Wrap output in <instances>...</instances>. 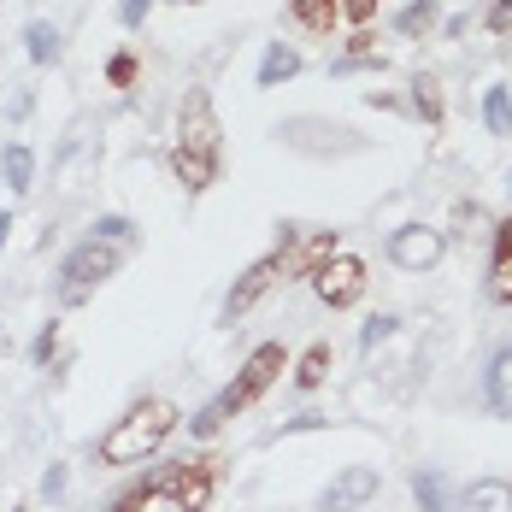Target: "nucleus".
<instances>
[{"mask_svg": "<svg viewBox=\"0 0 512 512\" xmlns=\"http://www.w3.org/2000/svg\"><path fill=\"white\" fill-rule=\"evenodd\" d=\"M312 289H318V301L324 307H354L359 295H365V259L354 254H336L330 265H318V277H312Z\"/></svg>", "mask_w": 512, "mask_h": 512, "instance_id": "obj_9", "label": "nucleus"}, {"mask_svg": "<svg viewBox=\"0 0 512 512\" xmlns=\"http://www.w3.org/2000/svg\"><path fill=\"white\" fill-rule=\"evenodd\" d=\"M289 18H295L307 36H330L336 18H342V0H289Z\"/></svg>", "mask_w": 512, "mask_h": 512, "instance_id": "obj_15", "label": "nucleus"}, {"mask_svg": "<svg viewBox=\"0 0 512 512\" xmlns=\"http://www.w3.org/2000/svg\"><path fill=\"white\" fill-rule=\"evenodd\" d=\"M89 236H101V242H112V248H130V242H136V224L112 212V218H95V230H89Z\"/></svg>", "mask_w": 512, "mask_h": 512, "instance_id": "obj_24", "label": "nucleus"}, {"mask_svg": "<svg viewBox=\"0 0 512 512\" xmlns=\"http://www.w3.org/2000/svg\"><path fill=\"white\" fill-rule=\"evenodd\" d=\"M324 377H330V342H312L307 354H301V371H295V383H301V389H318Z\"/></svg>", "mask_w": 512, "mask_h": 512, "instance_id": "obj_22", "label": "nucleus"}, {"mask_svg": "<svg viewBox=\"0 0 512 512\" xmlns=\"http://www.w3.org/2000/svg\"><path fill=\"white\" fill-rule=\"evenodd\" d=\"M283 371H289V354H283V342H259L254 354H248V365L236 371V383H230L224 395H212V401H206V407L195 412V418H189V436L212 442V436L224 430V418L248 412V407L259 401V395H265V389H271V383L283 377Z\"/></svg>", "mask_w": 512, "mask_h": 512, "instance_id": "obj_2", "label": "nucleus"}, {"mask_svg": "<svg viewBox=\"0 0 512 512\" xmlns=\"http://www.w3.org/2000/svg\"><path fill=\"white\" fill-rule=\"evenodd\" d=\"M53 354H59V324H42V336L30 342V359H36V365H48Z\"/></svg>", "mask_w": 512, "mask_h": 512, "instance_id": "obj_28", "label": "nucleus"}, {"mask_svg": "<svg viewBox=\"0 0 512 512\" xmlns=\"http://www.w3.org/2000/svg\"><path fill=\"white\" fill-rule=\"evenodd\" d=\"M171 430H177V407H171V401H159V395H148V401H136V407H130L101 436V465H142V460H154L159 448L171 442Z\"/></svg>", "mask_w": 512, "mask_h": 512, "instance_id": "obj_3", "label": "nucleus"}, {"mask_svg": "<svg viewBox=\"0 0 512 512\" xmlns=\"http://www.w3.org/2000/svg\"><path fill=\"white\" fill-rule=\"evenodd\" d=\"M336 230H283L277 236V259H283V277H318V265L336 259Z\"/></svg>", "mask_w": 512, "mask_h": 512, "instance_id": "obj_6", "label": "nucleus"}, {"mask_svg": "<svg viewBox=\"0 0 512 512\" xmlns=\"http://www.w3.org/2000/svg\"><path fill=\"white\" fill-rule=\"evenodd\" d=\"M177 6H201V0H177Z\"/></svg>", "mask_w": 512, "mask_h": 512, "instance_id": "obj_34", "label": "nucleus"}, {"mask_svg": "<svg viewBox=\"0 0 512 512\" xmlns=\"http://www.w3.org/2000/svg\"><path fill=\"white\" fill-rule=\"evenodd\" d=\"M0 171H6L12 195H30L36 189V154H30V142H6L0 148Z\"/></svg>", "mask_w": 512, "mask_h": 512, "instance_id": "obj_13", "label": "nucleus"}, {"mask_svg": "<svg viewBox=\"0 0 512 512\" xmlns=\"http://www.w3.org/2000/svg\"><path fill=\"white\" fill-rule=\"evenodd\" d=\"M430 24H436V0H412L407 12L395 18V30H401V36H424Z\"/></svg>", "mask_w": 512, "mask_h": 512, "instance_id": "obj_23", "label": "nucleus"}, {"mask_svg": "<svg viewBox=\"0 0 512 512\" xmlns=\"http://www.w3.org/2000/svg\"><path fill=\"white\" fill-rule=\"evenodd\" d=\"M465 512H512V483L501 477H477L465 489Z\"/></svg>", "mask_w": 512, "mask_h": 512, "instance_id": "obj_17", "label": "nucleus"}, {"mask_svg": "<svg viewBox=\"0 0 512 512\" xmlns=\"http://www.w3.org/2000/svg\"><path fill=\"white\" fill-rule=\"evenodd\" d=\"M24 48H30L36 65H59V30H53L48 18H30L24 24Z\"/></svg>", "mask_w": 512, "mask_h": 512, "instance_id": "obj_18", "label": "nucleus"}, {"mask_svg": "<svg viewBox=\"0 0 512 512\" xmlns=\"http://www.w3.org/2000/svg\"><path fill=\"white\" fill-rule=\"evenodd\" d=\"M118 265H124V248H112L101 236H83V242L65 254V265H59V301H65V307L89 301V289H101Z\"/></svg>", "mask_w": 512, "mask_h": 512, "instance_id": "obj_4", "label": "nucleus"}, {"mask_svg": "<svg viewBox=\"0 0 512 512\" xmlns=\"http://www.w3.org/2000/svg\"><path fill=\"white\" fill-rule=\"evenodd\" d=\"M218 477H224V460H218V454H183V460L171 465L165 495H171L177 512H206L212 495H218Z\"/></svg>", "mask_w": 512, "mask_h": 512, "instance_id": "obj_5", "label": "nucleus"}, {"mask_svg": "<svg viewBox=\"0 0 512 512\" xmlns=\"http://www.w3.org/2000/svg\"><path fill=\"white\" fill-rule=\"evenodd\" d=\"M165 483H171V465H154V471H142L130 489H118V495L106 501V512H148V501H154Z\"/></svg>", "mask_w": 512, "mask_h": 512, "instance_id": "obj_12", "label": "nucleus"}, {"mask_svg": "<svg viewBox=\"0 0 512 512\" xmlns=\"http://www.w3.org/2000/svg\"><path fill=\"white\" fill-rule=\"evenodd\" d=\"M106 77H112L118 89H130V83H136V53H112V59H106Z\"/></svg>", "mask_w": 512, "mask_h": 512, "instance_id": "obj_26", "label": "nucleus"}, {"mask_svg": "<svg viewBox=\"0 0 512 512\" xmlns=\"http://www.w3.org/2000/svg\"><path fill=\"white\" fill-rule=\"evenodd\" d=\"M218 154H224V130L206 89H189L177 101V136H171V171L189 195H206L218 183Z\"/></svg>", "mask_w": 512, "mask_h": 512, "instance_id": "obj_1", "label": "nucleus"}, {"mask_svg": "<svg viewBox=\"0 0 512 512\" xmlns=\"http://www.w3.org/2000/svg\"><path fill=\"white\" fill-rule=\"evenodd\" d=\"M489 301L495 307H512V218L495 224V259H489Z\"/></svg>", "mask_w": 512, "mask_h": 512, "instance_id": "obj_11", "label": "nucleus"}, {"mask_svg": "<svg viewBox=\"0 0 512 512\" xmlns=\"http://www.w3.org/2000/svg\"><path fill=\"white\" fill-rule=\"evenodd\" d=\"M42 495H48V501H53V495H65V471H59V465L42 477Z\"/></svg>", "mask_w": 512, "mask_h": 512, "instance_id": "obj_31", "label": "nucleus"}, {"mask_svg": "<svg viewBox=\"0 0 512 512\" xmlns=\"http://www.w3.org/2000/svg\"><path fill=\"white\" fill-rule=\"evenodd\" d=\"M412 501H418V512H454V507H448V489H442V477H436V471H412Z\"/></svg>", "mask_w": 512, "mask_h": 512, "instance_id": "obj_20", "label": "nucleus"}, {"mask_svg": "<svg viewBox=\"0 0 512 512\" xmlns=\"http://www.w3.org/2000/svg\"><path fill=\"white\" fill-rule=\"evenodd\" d=\"M148 12H154V0H118V24H124V30H142Z\"/></svg>", "mask_w": 512, "mask_h": 512, "instance_id": "obj_27", "label": "nucleus"}, {"mask_svg": "<svg viewBox=\"0 0 512 512\" xmlns=\"http://www.w3.org/2000/svg\"><path fill=\"white\" fill-rule=\"evenodd\" d=\"M395 330H401V318H389V312H383V318H371V324L359 330V348H365V354H377V342H389Z\"/></svg>", "mask_w": 512, "mask_h": 512, "instance_id": "obj_25", "label": "nucleus"}, {"mask_svg": "<svg viewBox=\"0 0 512 512\" xmlns=\"http://www.w3.org/2000/svg\"><path fill=\"white\" fill-rule=\"evenodd\" d=\"M483 395H489V412H495V418H512V348H501V354L489 359Z\"/></svg>", "mask_w": 512, "mask_h": 512, "instance_id": "obj_14", "label": "nucleus"}, {"mask_svg": "<svg viewBox=\"0 0 512 512\" xmlns=\"http://www.w3.org/2000/svg\"><path fill=\"white\" fill-rule=\"evenodd\" d=\"M277 283H283V259H277V254L254 259V265L230 283V295H224V312H218V318H224V324H236V318H242V312H254Z\"/></svg>", "mask_w": 512, "mask_h": 512, "instance_id": "obj_7", "label": "nucleus"}, {"mask_svg": "<svg viewBox=\"0 0 512 512\" xmlns=\"http://www.w3.org/2000/svg\"><path fill=\"white\" fill-rule=\"evenodd\" d=\"M365 501H377V471H371V465H348V471L330 477V489L318 495V512H359Z\"/></svg>", "mask_w": 512, "mask_h": 512, "instance_id": "obj_10", "label": "nucleus"}, {"mask_svg": "<svg viewBox=\"0 0 512 512\" xmlns=\"http://www.w3.org/2000/svg\"><path fill=\"white\" fill-rule=\"evenodd\" d=\"M483 24H489V30H495V36H507V30H512V0H495V6H489V18H483Z\"/></svg>", "mask_w": 512, "mask_h": 512, "instance_id": "obj_30", "label": "nucleus"}, {"mask_svg": "<svg viewBox=\"0 0 512 512\" xmlns=\"http://www.w3.org/2000/svg\"><path fill=\"white\" fill-rule=\"evenodd\" d=\"M301 71V53L289 48V42H271L265 59H259V89H277V83H289Z\"/></svg>", "mask_w": 512, "mask_h": 512, "instance_id": "obj_16", "label": "nucleus"}, {"mask_svg": "<svg viewBox=\"0 0 512 512\" xmlns=\"http://www.w3.org/2000/svg\"><path fill=\"white\" fill-rule=\"evenodd\" d=\"M6 236H12V212H0V248H6Z\"/></svg>", "mask_w": 512, "mask_h": 512, "instance_id": "obj_32", "label": "nucleus"}, {"mask_svg": "<svg viewBox=\"0 0 512 512\" xmlns=\"http://www.w3.org/2000/svg\"><path fill=\"white\" fill-rule=\"evenodd\" d=\"M412 112L424 118V124H442V89H436V77H412Z\"/></svg>", "mask_w": 512, "mask_h": 512, "instance_id": "obj_21", "label": "nucleus"}, {"mask_svg": "<svg viewBox=\"0 0 512 512\" xmlns=\"http://www.w3.org/2000/svg\"><path fill=\"white\" fill-rule=\"evenodd\" d=\"M483 124H489V136H512V89L507 83H495L483 95Z\"/></svg>", "mask_w": 512, "mask_h": 512, "instance_id": "obj_19", "label": "nucleus"}, {"mask_svg": "<svg viewBox=\"0 0 512 512\" xmlns=\"http://www.w3.org/2000/svg\"><path fill=\"white\" fill-rule=\"evenodd\" d=\"M377 6H383V0H342V18H354L359 30H365V24H371V12H377Z\"/></svg>", "mask_w": 512, "mask_h": 512, "instance_id": "obj_29", "label": "nucleus"}, {"mask_svg": "<svg viewBox=\"0 0 512 512\" xmlns=\"http://www.w3.org/2000/svg\"><path fill=\"white\" fill-rule=\"evenodd\" d=\"M0 354H6V330H0Z\"/></svg>", "mask_w": 512, "mask_h": 512, "instance_id": "obj_33", "label": "nucleus"}, {"mask_svg": "<svg viewBox=\"0 0 512 512\" xmlns=\"http://www.w3.org/2000/svg\"><path fill=\"white\" fill-rule=\"evenodd\" d=\"M442 248H448V242H442V230H430V224H401V230L389 236V259H395L401 271H418V277L442 265Z\"/></svg>", "mask_w": 512, "mask_h": 512, "instance_id": "obj_8", "label": "nucleus"}]
</instances>
